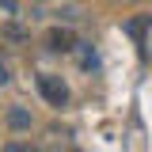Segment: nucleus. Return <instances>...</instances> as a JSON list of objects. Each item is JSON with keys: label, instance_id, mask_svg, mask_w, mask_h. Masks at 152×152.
<instances>
[{"label": "nucleus", "instance_id": "nucleus-1", "mask_svg": "<svg viewBox=\"0 0 152 152\" xmlns=\"http://www.w3.org/2000/svg\"><path fill=\"white\" fill-rule=\"evenodd\" d=\"M34 84H38V95H42L50 107H57V110H61V107H69V84H65L61 76H53V72H38Z\"/></svg>", "mask_w": 152, "mask_h": 152}, {"label": "nucleus", "instance_id": "nucleus-2", "mask_svg": "<svg viewBox=\"0 0 152 152\" xmlns=\"http://www.w3.org/2000/svg\"><path fill=\"white\" fill-rule=\"evenodd\" d=\"M46 46H50L53 53H72L76 50V34L69 31V27H53V31L46 34Z\"/></svg>", "mask_w": 152, "mask_h": 152}, {"label": "nucleus", "instance_id": "nucleus-3", "mask_svg": "<svg viewBox=\"0 0 152 152\" xmlns=\"http://www.w3.org/2000/svg\"><path fill=\"white\" fill-rule=\"evenodd\" d=\"M8 126H12V129H31V126H34V118H31V114L23 110V107H12V110H8Z\"/></svg>", "mask_w": 152, "mask_h": 152}, {"label": "nucleus", "instance_id": "nucleus-4", "mask_svg": "<svg viewBox=\"0 0 152 152\" xmlns=\"http://www.w3.org/2000/svg\"><path fill=\"white\" fill-rule=\"evenodd\" d=\"M0 152H42V148H38L31 137H12V141L0 145Z\"/></svg>", "mask_w": 152, "mask_h": 152}, {"label": "nucleus", "instance_id": "nucleus-5", "mask_svg": "<svg viewBox=\"0 0 152 152\" xmlns=\"http://www.w3.org/2000/svg\"><path fill=\"white\" fill-rule=\"evenodd\" d=\"M8 80H12V72H8V65H4V61H0V88H4V84H8Z\"/></svg>", "mask_w": 152, "mask_h": 152}, {"label": "nucleus", "instance_id": "nucleus-6", "mask_svg": "<svg viewBox=\"0 0 152 152\" xmlns=\"http://www.w3.org/2000/svg\"><path fill=\"white\" fill-rule=\"evenodd\" d=\"M148 50H152V38H148Z\"/></svg>", "mask_w": 152, "mask_h": 152}]
</instances>
